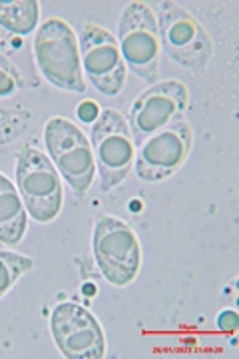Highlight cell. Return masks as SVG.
I'll return each instance as SVG.
<instances>
[{
  "instance_id": "1",
  "label": "cell",
  "mask_w": 239,
  "mask_h": 359,
  "mask_svg": "<svg viewBox=\"0 0 239 359\" xmlns=\"http://www.w3.org/2000/svg\"><path fill=\"white\" fill-rule=\"evenodd\" d=\"M34 58L42 76L52 86L68 92H84L80 46L74 30L62 18L44 20L34 39Z\"/></svg>"
},
{
  "instance_id": "2",
  "label": "cell",
  "mask_w": 239,
  "mask_h": 359,
  "mask_svg": "<svg viewBox=\"0 0 239 359\" xmlns=\"http://www.w3.org/2000/svg\"><path fill=\"white\" fill-rule=\"evenodd\" d=\"M16 186L26 212L40 224L58 218L62 210V180L48 156L32 146L16 154Z\"/></svg>"
},
{
  "instance_id": "3",
  "label": "cell",
  "mask_w": 239,
  "mask_h": 359,
  "mask_svg": "<svg viewBox=\"0 0 239 359\" xmlns=\"http://www.w3.org/2000/svg\"><path fill=\"white\" fill-rule=\"evenodd\" d=\"M118 48L124 65L142 80L156 84L160 78L158 18L144 2H130L118 22Z\"/></svg>"
},
{
  "instance_id": "4",
  "label": "cell",
  "mask_w": 239,
  "mask_h": 359,
  "mask_svg": "<svg viewBox=\"0 0 239 359\" xmlns=\"http://www.w3.org/2000/svg\"><path fill=\"white\" fill-rule=\"evenodd\" d=\"M44 144L54 168L78 198L86 196L96 172V160L86 134L74 122L54 116L44 126Z\"/></svg>"
},
{
  "instance_id": "5",
  "label": "cell",
  "mask_w": 239,
  "mask_h": 359,
  "mask_svg": "<svg viewBox=\"0 0 239 359\" xmlns=\"http://www.w3.org/2000/svg\"><path fill=\"white\" fill-rule=\"evenodd\" d=\"M92 252L106 282L126 287L136 280L142 252L136 231L114 216H100L94 224Z\"/></svg>"
},
{
  "instance_id": "6",
  "label": "cell",
  "mask_w": 239,
  "mask_h": 359,
  "mask_svg": "<svg viewBox=\"0 0 239 359\" xmlns=\"http://www.w3.org/2000/svg\"><path fill=\"white\" fill-rule=\"evenodd\" d=\"M92 152L100 174L102 190L110 192L128 178L134 166L136 146L128 120L118 110H104L90 130Z\"/></svg>"
},
{
  "instance_id": "7",
  "label": "cell",
  "mask_w": 239,
  "mask_h": 359,
  "mask_svg": "<svg viewBox=\"0 0 239 359\" xmlns=\"http://www.w3.org/2000/svg\"><path fill=\"white\" fill-rule=\"evenodd\" d=\"M160 46L172 62L188 70H200L210 62L214 44L203 26L182 6L162 2L160 6Z\"/></svg>"
},
{
  "instance_id": "8",
  "label": "cell",
  "mask_w": 239,
  "mask_h": 359,
  "mask_svg": "<svg viewBox=\"0 0 239 359\" xmlns=\"http://www.w3.org/2000/svg\"><path fill=\"white\" fill-rule=\"evenodd\" d=\"M189 94L184 82L164 80L144 90L132 104L128 126L134 146L138 148L148 136L177 122L188 108Z\"/></svg>"
},
{
  "instance_id": "9",
  "label": "cell",
  "mask_w": 239,
  "mask_h": 359,
  "mask_svg": "<svg viewBox=\"0 0 239 359\" xmlns=\"http://www.w3.org/2000/svg\"><path fill=\"white\" fill-rule=\"evenodd\" d=\"M193 132L188 122L177 120L168 128L148 136L138 146L134 168L144 182H162L176 174L191 152Z\"/></svg>"
},
{
  "instance_id": "10",
  "label": "cell",
  "mask_w": 239,
  "mask_h": 359,
  "mask_svg": "<svg viewBox=\"0 0 239 359\" xmlns=\"http://www.w3.org/2000/svg\"><path fill=\"white\" fill-rule=\"evenodd\" d=\"M80 60L90 84L104 96H116L126 82V65L118 40L106 28L88 22L80 34Z\"/></svg>"
},
{
  "instance_id": "11",
  "label": "cell",
  "mask_w": 239,
  "mask_h": 359,
  "mask_svg": "<svg viewBox=\"0 0 239 359\" xmlns=\"http://www.w3.org/2000/svg\"><path fill=\"white\" fill-rule=\"evenodd\" d=\"M50 330L64 358L100 359L106 353V337L100 321L78 304L64 302L52 309Z\"/></svg>"
},
{
  "instance_id": "12",
  "label": "cell",
  "mask_w": 239,
  "mask_h": 359,
  "mask_svg": "<svg viewBox=\"0 0 239 359\" xmlns=\"http://www.w3.org/2000/svg\"><path fill=\"white\" fill-rule=\"evenodd\" d=\"M26 231V208L11 180L0 174V242L20 244Z\"/></svg>"
},
{
  "instance_id": "13",
  "label": "cell",
  "mask_w": 239,
  "mask_h": 359,
  "mask_svg": "<svg viewBox=\"0 0 239 359\" xmlns=\"http://www.w3.org/2000/svg\"><path fill=\"white\" fill-rule=\"evenodd\" d=\"M40 6L36 0H0V26L13 34L28 36L38 25Z\"/></svg>"
},
{
  "instance_id": "14",
  "label": "cell",
  "mask_w": 239,
  "mask_h": 359,
  "mask_svg": "<svg viewBox=\"0 0 239 359\" xmlns=\"http://www.w3.org/2000/svg\"><path fill=\"white\" fill-rule=\"evenodd\" d=\"M32 268H34L32 257L8 252V250H0V297Z\"/></svg>"
},
{
  "instance_id": "15",
  "label": "cell",
  "mask_w": 239,
  "mask_h": 359,
  "mask_svg": "<svg viewBox=\"0 0 239 359\" xmlns=\"http://www.w3.org/2000/svg\"><path fill=\"white\" fill-rule=\"evenodd\" d=\"M25 86L18 68L0 54V98H8Z\"/></svg>"
},
{
  "instance_id": "16",
  "label": "cell",
  "mask_w": 239,
  "mask_h": 359,
  "mask_svg": "<svg viewBox=\"0 0 239 359\" xmlns=\"http://www.w3.org/2000/svg\"><path fill=\"white\" fill-rule=\"evenodd\" d=\"M78 116H80L84 122L94 124V122L98 120V116H100V108H98V104L92 102V100H84V102L78 106Z\"/></svg>"
},
{
  "instance_id": "17",
  "label": "cell",
  "mask_w": 239,
  "mask_h": 359,
  "mask_svg": "<svg viewBox=\"0 0 239 359\" xmlns=\"http://www.w3.org/2000/svg\"><path fill=\"white\" fill-rule=\"evenodd\" d=\"M219 327L224 330V332H233L235 327H238V316L233 313V311H224L221 316H219Z\"/></svg>"
}]
</instances>
